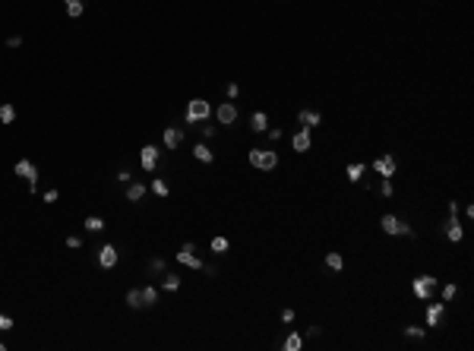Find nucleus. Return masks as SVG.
<instances>
[{"mask_svg":"<svg viewBox=\"0 0 474 351\" xmlns=\"http://www.w3.org/2000/svg\"><path fill=\"white\" fill-rule=\"evenodd\" d=\"M247 161L253 164V168H260V171H272L278 164V152H272V149H250Z\"/></svg>","mask_w":474,"mask_h":351,"instance_id":"nucleus-1","label":"nucleus"},{"mask_svg":"<svg viewBox=\"0 0 474 351\" xmlns=\"http://www.w3.org/2000/svg\"><path fill=\"white\" fill-rule=\"evenodd\" d=\"M209 114H212V105L206 98H193L187 105V123H206Z\"/></svg>","mask_w":474,"mask_h":351,"instance_id":"nucleus-2","label":"nucleus"},{"mask_svg":"<svg viewBox=\"0 0 474 351\" xmlns=\"http://www.w3.org/2000/svg\"><path fill=\"white\" fill-rule=\"evenodd\" d=\"M379 228L386 231V234H392V237H402V234H405V237H411V234H414V231H411V228H408V225H405V221L398 218V215H382V218H379Z\"/></svg>","mask_w":474,"mask_h":351,"instance_id":"nucleus-3","label":"nucleus"},{"mask_svg":"<svg viewBox=\"0 0 474 351\" xmlns=\"http://www.w3.org/2000/svg\"><path fill=\"white\" fill-rule=\"evenodd\" d=\"M411 291H414V298L430 301V298H433V291H436V279H433V275H417L414 285H411Z\"/></svg>","mask_w":474,"mask_h":351,"instance_id":"nucleus-4","label":"nucleus"},{"mask_svg":"<svg viewBox=\"0 0 474 351\" xmlns=\"http://www.w3.org/2000/svg\"><path fill=\"white\" fill-rule=\"evenodd\" d=\"M16 174L29 180V190H32V193L38 190V168H35L29 158H19V161H16Z\"/></svg>","mask_w":474,"mask_h":351,"instance_id":"nucleus-5","label":"nucleus"},{"mask_svg":"<svg viewBox=\"0 0 474 351\" xmlns=\"http://www.w3.org/2000/svg\"><path fill=\"white\" fill-rule=\"evenodd\" d=\"M177 263H184V266H190V269H203V260L196 256V244H193V241H187L184 247H180Z\"/></svg>","mask_w":474,"mask_h":351,"instance_id":"nucleus-6","label":"nucleus"},{"mask_svg":"<svg viewBox=\"0 0 474 351\" xmlns=\"http://www.w3.org/2000/svg\"><path fill=\"white\" fill-rule=\"evenodd\" d=\"M215 117H218V123H222V127H231L237 120V105L234 101H222V105L215 108Z\"/></svg>","mask_w":474,"mask_h":351,"instance_id":"nucleus-7","label":"nucleus"},{"mask_svg":"<svg viewBox=\"0 0 474 351\" xmlns=\"http://www.w3.org/2000/svg\"><path fill=\"white\" fill-rule=\"evenodd\" d=\"M443 228H446V237H449V241H455V244L465 237V228H462V221L455 218V215H449V218L443 221Z\"/></svg>","mask_w":474,"mask_h":351,"instance_id":"nucleus-8","label":"nucleus"},{"mask_svg":"<svg viewBox=\"0 0 474 351\" xmlns=\"http://www.w3.org/2000/svg\"><path fill=\"white\" fill-rule=\"evenodd\" d=\"M373 168H376V174H379V177H392L398 164H395V158H392V155H379V158L373 161Z\"/></svg>","mask_w":474,"mask_h":351,"instance_id":"nucleus-9","label":"nucleus"},{"mask_svg":"<svg viewBox=\"0 0 474 351\" xmlns=\"http://www.w3.org/2000/svg\"><path fill=\"white\" fill-rule=\"evenodd\" d=\"M98 266H101V269L117 266V247H114V244H104V247L98 250Z\"/></svg>","mask_w":474,"mask_h":351,"instance_id":"nucleus-10","label":"nucleus"},{"mask_svg":"<svg viewBox=\"0 0 474 351\" xmlns=\"http://www.w3.org/2000/svg\"><path fill=\"white\" fill-rule=\"evenodd\" d=\"M139 164L145 171H155V164H158V149L155 146H142V152H139Z\"/></svg>","mask_w":474,"mask_h":351,"instance_id":"nucleus-11","label":"nucleus"},{"mask_svg":"<svg viewBox=\"0 0 474 351\" xmlns=\"http://www.w3.org/2000/svg\"><path fill=\"white\" fill-rule=\"evenodd\" d=\"M291 146H294V152H310V146H313V139H310V130H307V127H300V130L294 133Z\"/></svg>","mask_w":474,"mask_h":351,"instance_id":"nucleus-12","label":"nucleus"},{"mask_svg":"<svg viewBox=\"0 0 474 351\" xmlns=\"http://www.w3.org/2000/svg\"><path fill=\"white\" fill-rule=\"evenodd\" d=\"M443 313H446V304H443V301H440V304H433V301H430V307H427V326L433 329L436 323L443 320Z\"/></svg>","mask_w":474,"mask_h":351,"instance_id":"nucleus-13","label":"nucleus"},{"mask_svg":"<svg viewBox=\"0 0 474 351\" xmlns=\"http://www.w3.org/2000/svg\"><path fill=\"white\" fill-rule=\"evenodd\" d=\"M297 120L307 127V130H313V127L319 123V111H313V108H304L300 114H297Z\"/></svg>","mask_w":474,"mask_h":351,"instance_id":"nucleus-14","label":"nucleus"},{"mask_svg":"<svg viewBox=\"0 0 474 351\" xmlns=\"http://www.w3.org/2000/svg\"><path fill=\"white\" fill-rule=\"evenodd\" d=\"M250 127H253V133H266L269 130V114L266 111H256V114L250 117Z\"/></svg>","mask_w":474,"mask_h":351,"instance_id":"nucleus-15","label":"nucleus"},{"mask_svg":"<svg viewBox=\"0 0 474 351\" xmlns=\"http://www.w3.org/2000/svg\"><path fill=\"white\" fill-rule=\"evenodd\" d=\"M142 196H145V183H139V180L126 183V199H130V202H139Z\"/></svg>","mask_w":474,"mask_h":351,"instance_id":"nucleus-16","label":"nucleus"},{"mask_svg":"<svg viewBox=\"0 0 474 351\" xmlns=\"http://www.w3.org/2000/svg\"><path fill=\"white\" fill-rule=\"evenodd\" d=\"M180 142H184V133H180L177 127H165V146L168 149H177Z\"/></svg>","mask_w":474,"mask_h":351,"instance_id":"nucleus-17","label":"nucleus"},{"mask_svg":"<svg viewBox=\"0 0 474 351\" xmlns=\"http://www.w3.org/2000/svg\"><path fill=\"white\" fill-rule=\"evenodd\" d=\"M282 348H285V351H300V348H304V336H300V332H291V336L282 342Z\"/></svg>","mask_w":474,"mask_h":351,"instance_id":"nucleus-18","label":"nucleus"},{"mask_svg":"<svg viewBox=\"0 0 474 351\" xmlns=\"http://www.w3.org/2000/svg\"><path fill=\"white\" fill-rule=\"evenodd\" d=\"M363 171H367V164H363V161H354V164H348V168H344V174H348V180L354 183V180H360L363 177Z\"/></svg>","mask_w":474,"mask_h":351,"instance_id":"nucleus-19","label":"nucleus"},{"mask_svg":"<svg viewBox=\"0 0 474 351\" xmlns=\"http://www.w3.org/2000/svg\"><path fill=\"white\" fill-rule=\"evenodd\" d=\"M139 294H142V307H155L158 304V291L149 285V288H139Z\"/></svg>","mask_w":474,"mask_h":351,"instance_id":"nucleus-20","label":"nucleus"},{"mask_svg":"<svg viewBox=\"0 0 474 351\" xmlns=\"http://www.w3.org/2000/svg\"><path fill=\"white\" fill-rule=\"evenodd\" d=\"M193 158H196V161H206V164H209V161L215 158V152L209 149V146H203V142H199L196 149H193Z\"/></svg>","mask_w":474,"mask_h":351,"instance_id":"nucleus-21","label":"nucleus"},{"mask_svg":"<svg viewBox=\"0 0 474 351\" xmlns=\"http://www.w3.org/2000/svg\"><path fill=\"white\" fill-rule=\"evenodd\" d=\"M63 7H67V13L73 16V19L85 13V4H82V0H63Z\"/></svg>","mask_w":474,"mask_h":351,"instance_id":"nucleus-22","label":"nucleus"},{"mask_svg":"<svg viewBox=\"0 0 474 351\" xmlns=\"http://www.w3.org/2000/svg\"><path fill=\"white\" fill-rule=\"evenodd\" d=\"M13 120H16V108L10 101H4L0 105V123H13Z\"/></svg>","mask_w":474,"mask_h":351,"instance_id":"nucleus-23","label":"nucleus"},{"mask_svg":"<svg viewBox=\"0 0 474 351\" xmlns=\"http://www.w3.org/2000/svg\"><path fill=\"white\" fill-rule=\"evenodd\" d=\"M126 307L142 310V294H139V288H130V291H126Z\"/></svg>","mask_w":474,"mask_h":351,"instance_id":"nucleus-24","label":"nucleus"},{"mask_svg":"<svg viewBox=\"0 0 474 351\" xmlns=\"http://www.w3.org/2000/svg\"><path fill=\"white\" fill-rule=\"evenodd\" d=\"M85 231H92V234L104 231V218H98V215H89V218H85Z\"/></svg>","mask_w":474,"mask_h":351,"instance_id":"nucleus-25","label":"nucleus"},{"mask_svg":"<svg viewBox=\"0 0 474 351\" xmlns=\"http://www.w3.org/2000/svg\"><path fill=\"white\" fill-rule=\"evenodd\" d=\"M228 250H231L228 237H212V253H218V256H222V253H228Z\"/></svg>","mask_w":474,"mask_h":351,"instance_id":"nucleus-26","label":"nucleus"},{"mask_svg":"<svg viewBox=\"0 0 474 351\" xmlns=\"http://www.w3.org/2000/svg\"><path fill=\"white\" fill-rule=\"evenodd\" d=\"M326 266H329V269H335V272H341V266H344L341 253H326Z\"/></svg>","mask_w":474,"mask_h":351,"instance_id":"nucleus-27","label":"nucleus"},{"mask_svg":"<svg viewBox=\"0 0 474 351\" xmlns=\"http://www.w3.org/2000/svg\"><path fill=\"white\" fill-rule=\"evenodd\" d=\"M161 288H165V291H177L180 279H177V275H165V279H161Z\"/></svg>","mask_w":474,"mask_h":351,"instance_id":"nucleus-28","label":"nucleus"},{"mask_svg":"<svg viewBox=\"0 0 474 351\" xmlns=\"http://www.w3.org/2000/svg\"><path fill=\"white\" fill-rule=\"evenodd\" d=\"M152 190H155V196H168V183L161 180V177H155L152 180Z\"/></svg>","mask_w":474,"mask_h":351,"instance_id":"nucleus-29","label":"nucleus"},{"mask_svg":"<svg viewBox=\"0 0 474 351\" xmlns=\"http://www.w3.org/2000/svg\"><path fill=\"white\" fill-rule=\"evenodd\" d=\"M455 294H459V288H455V285L449 282V285L443 288V304H449V301H455Z\"/></svg>","mask_w":474,"mask_h":351,"instance_id":"nucleus-30","label":"nucleus"},{"mask_svg":"<svg viewBox=\"0 0 474 351\" xmlns=\"http://www.w3.org/2000/svg\"><path fill=\"white\" fill-rule=\"evenodd\" d=\"M405 336H408V339H424V336H427V329H421V326H408V329H405Z\"/></svg>","mask_w":474,"mask_h":351,"instance_id":"nucleus-31","label":"nucleus"},{"mask_svg":"<svg viewBox=\"0 0 474 351\" xmlns=\"http://www.w3.org/2000/svg\"><path fill=\"white\" fill-rule=\"evenodd\" d=\"M379 190H382V196H392V193H395V190H392V177H382Z\"/></svg>","mask_w":474,"mask_h":351,"instance_id":"nucleus-32","label":"nucleus"},{"mask_svg":"<svg viewBox=\"0 0 474 351\" xmlns=\"http://www.w3.org/2000/svg\"><path fill=\"white\" fill-rule=\"evenodd\" d=\"M13 329V317H7V313H0V332Z\"/></svg>","mask_w":474,"mask_h":351,"instance_id":"nucleus-33","label":"nucleus"},{"mask_svg":"<svg viewBox=\"0 0 474 351\" xmlns=\"http://www.w3.org/2000/svg\"><path fill=\"white\" fill-rule=\"evenodd\" d=\"M228 98H237V95H241V86H237V82H228Z\"/></svg>","mask_w":474,"mask_h":351,"instance_id":"nucleus-34","label":"nucleus"},{"mask_svg":"<svg viewBox=\"0 0 474 351\" xmlns=\"http://www.w3.org/2000/svg\"><path fill=\"white\" fill-rule=\"evenodd\" d=\"M67 247H73V250H79V247H82V241H79L76 234H70V237H67Z\"/></svg>","mask_w":474,"mask_h":351,"instance_id":"nucleus-35","label":"nucleus"},{"mask_svg":"<svg viewBox=\"0 0 474 351\" xmlns=\"http://www.w3.org/2000/svg\"><path fill=\"white\" fill-rule=\"evenodd\" d=\"M266 133H269V139L278 142V139H282V127H272V130H266Z\"/></svg>","mask_w":474,"mask_h":351,"instance_id":"nucleus-36","label":"nucleus"},{"mask_svg":"<svg viewBox=\"0 0 474 351\" xmlns=\"http://www.w3.org/2000/svg\"><path fill=\"white\" fill-rule=\"evenodd\" d=\"M149 269H152V272H165V260H152Z\"/></svg>","mask_w":474,"mask_h":351,"instance_id":"nucleus-37","label":"nucleus"},{"mask_svg":"<svg viewBox=\"0 0 474 351\" xmlns=\"http://www.w3.org/2000/svg\"><path fill=\"white\" fill-rule=\"evenodd\" d=\"M7 45H10V48H19V45H23V38H19V35H10Z\"/></svg>","mask_w":474,"mask_h":351,"instance_id":"nucleus-38","label":"nucleus"},{"mask_svg":"<svg viewBox=\"0 0 474 351\" xmlns=\"http://www.w3.org/2000/svg\"><path fill=\"white\" fill-rule=\"evenodd\" d=\"M57 196H60L57 190H48V193H45V202H57Z\"/></svg>","mask_w":474,"mask_h":351,"instance_id":"nucleus-39","label":"nucleus"},{"mask_svg":"<svg viewBox=\"0 0 474 351\" xmlns=\"http://www.w3.org/2000/svg\"><path fill=\"white\" fill-rule=\"evenodd\" d=\"M117 180H120V183H130L133 177H130V171H120V174H117Z\"/></svg>","mask_w":474,"mask_h":351,"instance_id":"nucleus-40","label":"nucleus"},{"mask_svg":"<svg viewBox=\"0 0 474 351\" xmlns=\"http://www.w3.org/2000/svg\"><path fill=\"white\" fill-rule=\"evenodd\" d=\"M0 351H4V342H0Z\"/></svg>","mask_w":474,"mask_h":351,"instance_id":"nucleus-41","label":"nucleus"}]
</instances>
